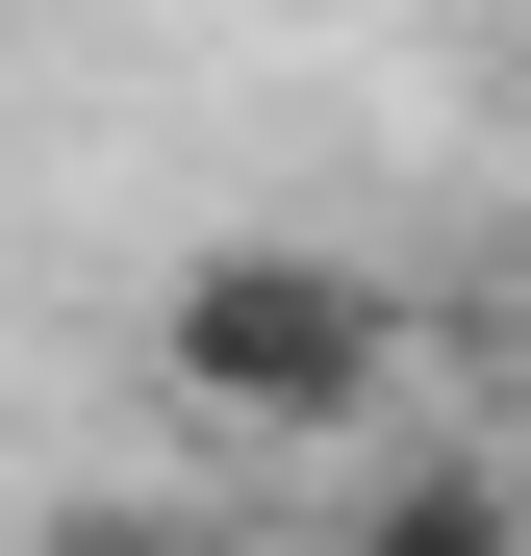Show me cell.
I'll return each mask as SVG.
<instances>
[{"instance_id": "2", "label": "cell", "mask_w": 531, "mask_h": 556, "mask_svg": "<svg viewBox=\"0 0 531 556\" xmlns=\"http://www.w3.org/2000/svg\"><path fill=\"white\" fill-rule=\"evenodd\" d=\"M304 556H531V531H506V481H354Z\"/></svg>"}, {"instance_id": "1", "label": "cell", "mask_w": 531, "mask_h": 556, "mask_svg": "<svg viewBox=\"0 0 531 556\" xmlns=\"http://www.w3.org/2000/svg\"><path fill=\"white\" fill-rule=\"evenodd\" d=\"M152 380L203 405V430H354V405L405 380V304L354 253H279V228H253V253H203L152 304Z\"/></svg>"}, {"instance_id": "3", "label": "cell", "mask_w": 531, "mask_h": 556, "mask_svg": "<svg viewBox=\"0 0 531 556\" xmlns=\"http://www.w3.org/2000/svg\"><path fill=\"white\" fill-rule=\"evenodd\" d=\"M26 556H253V531H228V506H51Z\"/></svg>"}]
</instances>
